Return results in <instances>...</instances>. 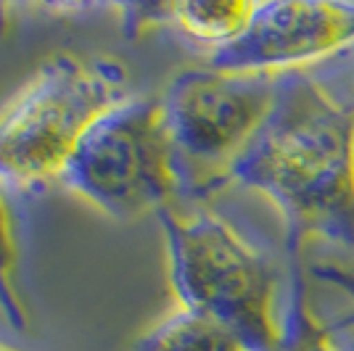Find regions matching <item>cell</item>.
I'll list each match as a JSON object with an SVG mask.
<instances>
[{
	"label": "cell",
	"instance_id": "6da1fadb",
	"mask_svg": "<svg viewBox=\"0 0 354 351\" xmlns=\"http://www.w3.org/2000/svg\"><path fill=\"white\" fill-rule=\"evenodd\" d=\"M259 188L296 227L354 249V114L323 85L288 77L233 177Z\"/></svg>",
	"mask_w": 354,
	"mask_h": 351
},
{
	"label": "cell",
	"instance_id": "7a4b0ae2",
	"mask_svg": "<svg viewBox=\"0 0 354 351\" xmlns=\"http://www.w3.org/2000/svg\"><path fill=\"white\" fill-rule=\"evenodd\" d=\"M133 98L119 61L56 53L0 111V185L37 191L59 180L95 119Z\"/></svg>",
	"mask_w": 354,
	"mask_h": 351
},
{
	"label": "cell",
	"instance_id": "3957f363",
	"mask_svg": "<svg viewBox=\"0 0 354 351\" xmlns=\"http://www.w3.org/2000/svg\"><path fill=\"white\" fill-rule=\"evenodd\" d=\"M159 220L183 309L220 320L251 351H281L288 328L278 317V275L265 256L233 225L204 209L172 204Z\"/></svg>",
	"mask_w": 354,
	"mask_h": 351
},
{
	"label": "cell",
	"instance_id": "277c9868",
	"mask_svg": "<svg viewBox=\"0 0 354 351\" xmlns=\"http://www.w3.org/2000/svg\"><path fill=\"white\" fill-rule=\"evenodd\" d=\"M61 182L117 220L185 198L162 98H127L101 114L77 143Z\"/></svg>",
	"mask_w": 354,
	"mask_h": 351
},
{
	"label": "cell",
	"instance_id": "5b68a950",
	"mask_svg": "<svg viewBox=\"0 0 354 351\" xmlns=\"http://www.w3.org/2000/svg\"><path fill=\"white\" fill-rule=\"evenodd\" d=\"M286 79L265 72H185L164 93L185 182V198H198L230 182L236 164L275 114Z\"/></svg>",
	"mask_w": 354,
	"mask_h": 351
},
{
	"label": "cell",
	"instance_id": "8992f818",
	"mask_svg": "<svg viewBox=\"0 0 354 351\" xmlns=\"http://www.w3.org/2000/svg\"><path fill=\"white\" fill-rule=\"evenodd\" d=\"M354 43V3H259L249 32L212 56L217 72H265L304 66Z\"/></svg>",
	"mask_w": 354,
	"mask_h": 351
},
{
	"label": "cell",
	"instance_id": "52a82bcc",
	"mask_svg": "<svg viewBox=\"0 0 354 351\" xmlns=\"http://www.w3.org/2000/svg\"><path fill=\"white\" fill-rule=\"evenodd\" d=\"M259 3L249 0H188L151 6V14L175 24L188 40L212 48V56L236 45L257 16Z\"/></svg>",
	"mask_w": 354,
	"mask_h": 351
},
{
	"label": "cell",
	"instance_id": "ba28073f",
	"mask_svg": "<svg viewBox=\"0 0 354 351\" xmlns=\"http://www.w3.org/2000/svg\"><path fill=\"white\" fill-rule=\"evenodd\" d=\"M135 351H251L246 341L220 320L180 309L156 325Z\"/></svg>",
	"mask_w": 354,
	"mask_h": 351
},
{
	"label": "cell",
	"instance_id": "9c48e42d",
	"mask_svg": "<svg viewBox=\"0 0 354 351\" xmlns=\"http://www.w3.org/2000/svg\"><path fill=\"white\" fill-rule=\"evenodd\" d=\"M0 312L14 328L27 325V309L19 288V240L8 191L0 185Z\"/></svg>",
	"mask_w": 354,
	"mask_h": 351
},
{
	"label": "cell",
	"instance_id": "30bf717a",
	"mask_svg": "<svg viewBox=\"0 0 354 351\" xmlns=\"http://www.w3.org/2000/svg\"><path fill=\"white\" fill-rule=\"evenodd\" d=\"M281 351H341L323 330H317L310 320L296 322L294 328L286 333V343Z\"/></svg>",
	"mask_w": 354,
	"mask_h": 351
},
{
	"label": "cell",
	"instance_id": "8fae6325",
	"mask_svg": "<svg viewBox=\"0 0 354 351\" xmlns=\"http://www.w3.org/2000/svg\"><path fill=\"white\" fill-rule=\"evenodd\" d=\"M0 351H16V349H11V346H3V343H0Z\"/></svg>",
	"mask_w": 354,
	"mask_h": 351
},
{
	"label": "cell",
	"instance_id": "7c38bea8",
	"mask_svg": "<svg viewBox=\"0 0 354 351\" xmlns=\"http://www.w3.org/2000/svg\"><path fill=\"white\" fill-rule=\"evenodd\" d=\"M349 288H354V280H349Z\"/></svg>",
	"mask_w": 354,
	"mask_h": 351
}]
</instances>
